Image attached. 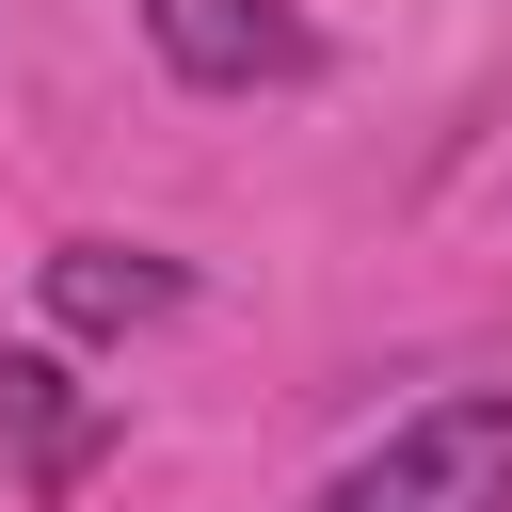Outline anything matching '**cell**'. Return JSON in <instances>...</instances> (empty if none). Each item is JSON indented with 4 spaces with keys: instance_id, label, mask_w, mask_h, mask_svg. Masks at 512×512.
I'll return each mask as SVG.
<instances>
[{
    "instance_id": "2",
    "label": "cell",
    "mask_w": 512,
    "mask_h": 512,
    "mask_svg": "<svg viewBox=\"0 0 512 512\" xmlns=\"http://www.w3.org/2000/svg\"><path fill=\"white\" fill-rule=\"evenodd\" d=\"M128 16L192 96H304L320 80V16L304 0H128Z\"/></svg>"
},
{
    "instance_id": "4",
    "label": "cell",
    "mask_w": 512,
    "mask_h": 512,
    "mask_svg": "<svg viewBox=\"0 0 512 512\" xmlns=\"http://www.w3.org/2000/svg\"><path fill=\"white\" fill-rule=\"evenodd\" d=\"M0 432H16L32 496H80V480H96V448H112V416H96L48 352H0Z\"/></svg>"
},
{
    "instance_id": "3",
    "label": "cell",
    "mask_w": 512,
    "mask_h": 512,
    "mask_svg": "<svg viewBox=\"0 0 512 512\" xmlns=\"http://www.w3.org/2000/svg\"><path fill=\"white\" fill-rule=\"evenodd\" d=\"M32 288H48V320H64V336H144V320H176V304H192V272H176V256H144V240H64Z\"/></svg>"
},
{
    "instance_id": "1",
    "label": "cell",
    "mask_w": 512,
    "mask_h": 512,
    "mask_svg": "<svg viewBox=\"0 0 512 512\" xmlns=\"http://www.w3.org/2000/svg\"><path fill=\"white\" fill-rule=\"evenodd\" d=\"M320 512H512V384H448L400 432H368L320 480Z\"/></svg>"
}]
</instances>
